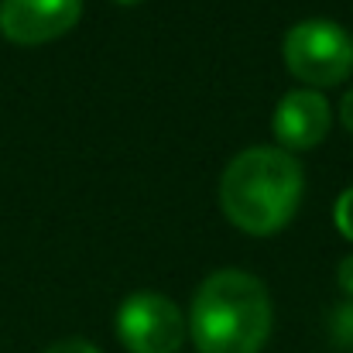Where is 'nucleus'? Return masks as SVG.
I'll use <instances>...</instances> for the list:
<instances>
[{"label":"nucleus","instance_id":"423d86ee","mask_svg":"<svg viewBox=\"0 0 353 353\" xmlns=\"http://www.w3.org/2000/svg\"><path fill=\"white\" fill-rule=\"evenodd\" d=\"M333 127V110L319 90H292L278 100L271 130L281 151H312L326 141Z\"/></svg>","mask_w":353,"mask_h":353},{"label":"nucleus","instance_id":"39448f33","mask_svg":"<svg viewBox=\"0 0 353 353\" xmlns=\"http://www.w3.org/2000/svg\"><path fill=\"white\" fill-rule=\"evenodd\" d=\"M83 17V0H0V34L14 45H48Z\"/></svg>","mask_w":353,"mask_h":353},{"label":"nucleus","instance_id":"f257e3e1","mask_svg":"<svg viewBox=\"0 0 353 353\" xmlns=\"http://www.w3.org/2000/svg\"><path fill=\"white\" fill-rule=\"evenodd\" d=\"M185 323L199 353H261L271 336L274 309L261 278L240 268H220L196 288Z\"/></svg>","mask_w":353,"mask_h":353},{"label":"nucleus","instance_id":"f03ea898","mask_svg":"<svg viewBox=\"0 0 353 353\" xmlns=\"http://www.w3.org/2000/svg\"><path fill=\"white\" fill-rule=\"evenodd\" d=\"M302 203V165L281 148H247L220 175V206L236 230L271 236L288 227Z\"/></svg>","mask_w":353,"mask_h":353},{"label":"nucleus","instance_id":"6e6552de","mask_svg":"<svg viewBox=\"0 0 353 353\" xmlns=\"http://www.w3.org/2000/svg\"><path fill=\"white\" fill-rule=\"evenodd\" d=\"M333 223H336V230L353 243V185L340 192V199H336V206H333Z\"/></svg>","mask_w":353,"mask_h":353},{"label":"nucleus","instance_id":"f8f14e48","mask_svg":"<svg viewBox=\"0 0 353 353\" xmlns=\"http://www.w3.org/2000/svg\"><path fill=\"white\" fill-rule=\"evenodd\" d=\"M117 3H141V0H117Z\"/></svg>","mask_w":353,"mask_h":353},{"label":"nucleus","instance_id":"1a4fd4ad","mask_svg":"<svg viewBox=\"0 0 353 353\" xmlns=\"http://www.w3.org/2000/svg\"><path fill=\"white\" fill-rule=\"evenodd\" d=\"M45 353H103L100 347H93L90 340H62L55 347H48Z\"/></svg>","mask_w":353,"mask_h":353},{"label":"nucleus","instance_id":"20e7f679","mask_svg":"<svg viewBox=\"0 0 353 353\" xmlns=\"http://www.w3.org/2000/svg\"><path fill=\"white\" fill-rule=\"evenodd\" d=\"M189 323L182 309L158 292H134L120 302L117 336L127 353H179Z\"/></svg>","mask_w":353,"mask_h":353},{"label":"nucleus","instance_id":"7ed1b4c3","mask_svg":"<svg viewBox=\"0 0 353 353\" xmlns=\"http://www.w3.org/2000/svg\"><path fill=\"white\" fill-rule=\"evenodd\" d=\"M281 55H285V69L309 90L340 86L353 72V38L336 21H323V17L292 24Z\"/></svg>","mask_w":353,"mask_h":353},{"label":"nucleus","instance_id":"0eeeda50","mask_svg":"<svg viewBox=\"0 0 353 353\" xmlns=\"http://www.w3.org/2000/svg\"><path fill=\"white\" fill-rule=\"evenodd\" d=\"M330 333H333V343L343 353H353V302H343L333 309V319H330Z\"/></svg>","mask_w":353,"mask_h":353},{"label":"nucleus","instance_id":"9b49d317","mask_svg":"<svg viewBox=\"0 0 353 353\" xmlns=\"http://www.w3.org/2000/svg\"><path fill=\"white\" fill-rule=\"evenodd\" d=\"M340 123L353 134V90H347L343 100H340Z\"/></svg>","mask_w":353,"mask_h":353},{"label":"nucleus","instance_id":"9d476101","mask_svg":"<svg viewBox=\"0 0 353 353\" xmlns=\"http://www.w3.org/2000/svg\"><path fill=\"white\" fill-rule=\"evenodd\" d=\"M336 281H340V288L353 299V254H347V257L340 261V268H336Z\"/></svg>","mask_w":353,"mask_h":353}]
</instances>
